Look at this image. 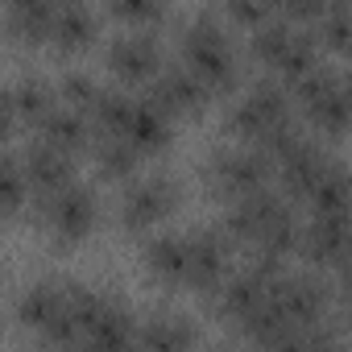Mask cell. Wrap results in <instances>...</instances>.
<instances>
[{
  "instance_id": "7a4b0ae2",
  "label": "cell",
  "mask_w": 352,
  "mask_h": 352,
  "mask_svg": "<svg viewBox=\"0 0 352 352\" xmlns=\"http://www.w3.org/2000/svg\"><path fill=\"white\" fill-rule=\"evenodd\" d=\"M179 50H183V63L212 87V96H224L241 83V50L232 46L224 21H216L212 13H199L187 21Z\"/></svg>"
},
{
  "instance_id": "4316f807",
  "label": "cell",
  "mask_w": 352,
  "mask_h": 352,
  "mask_svg": "<svg viewBox=\"0 0 352 352\" xmlns=\"http://www.w3.org/2000/svg\"><path fill=\"white\" fill-rule=\"evenodd\" d=\"M315 38L331 54H352V0H331L315 21Z\"/></svg>"
},
{
  "instance_id": "f546056e",
  "label": "cell",
  "mask_w": 352,
  "mask_h": 352,
  "mask_svg": "<svg viewBox=\"0 0 352 352\" xmlns=\"http://www.w3.org/2000/svg\"><path fill=\"white\" fill-rule=\"evenodd\" d=\"M100 96H104V87H100L91 75H79V71L63 75V83H58V100H63V104H71V108H79L83 116H91V112H96Z\"/></svg>"
},
{
  "instance_id": "4fadbf2b",
  "label": "cell",
  "mask_w": 352,
  "mask_h": 352,
  "mask_svg": "<svg viewBox=\"0 0 352 352\" xmlns=\"http://www.w3.org/2000/svg\"><path fill=\"white\" fill-rule=\"evenodd\" d=\"M274 302L294 327H311V323H323L327 315V286L319 274H286L274 290Z\"/></svg>"
},
{
  "instance_id": "52a82bcc",
  "label": "cell",
  "mask_w": 352,
  "mask_h": 352,
  "mask_svg": "<svg viewBox=\"0 0 352 352\" xmlns=\"http://www.w3.org/2000/svg\"><path fill=\"white\" fill-rule=\"evenodd\" d=\"M286 216H294V199H290L286 191L261 187V191H253V195L232 199L220 228H224L236 245H249V249H253V245H257L274 224H282Z\"/></svg>"
},
{
  "instance_id": "5b68a950",
  "label": "cell",
  "mask_w": 352,
  "mask_h": 352,
  "mask_svg": "<svg viewBox=\"0 0 352 352\" xmlns=\"http://www.w3.org/2000/svg\"><path fill=\"white\" fill-rule=\"evenodd\" d=\"M38 224L50 232L54 245L71 249V245H79V241H87V236L96 232V224H100V204H96V195H91L87 187L67 183L63 191H50V195L38 199Z\"/></svg>"
},
{
  "instance_id": "d6a6232c",
  "label": "cell",
  "mask_w": 352,
  "mask_h": 352,
  "mask_svg": "<svg viewBox=\"0 0 352 352\" xmlns=\"http://www.w3.org/2000/svg\"><path fill=\"white\" fill-rule=\"evenodd\" d=\"M327 5H331V0H274V9L286 21H319Z\"/></svg>"
},
{
  "instance_id": "ba28073f",
  "label": "cell",
  "mask_w": 352,
  "mask_h": 352,
  "mask_svg": "<svg viewBox=\"0 0 352 352\" xmlns=\"http://www.w3.org/2000/svg\"><path fill=\"white\" fill-rule=\"evenodd\" d=\"M183 191L174 179H166V174H149V179H133V187L120 195V228L129 236L137 232H149L153 224L170 220L174 208H179Z\"/></svg>"
},
{
  "instance_id": "d6986e66",
  "label": "cell",
  "mask_w": 352,
  "mask_h": 352,
  "mask_svg": "<svg viewBox=\"0 0 352 352\" xmlns=\"http://www.w3.org/2000/svg\"><path fill=\"white\" fill-rule=\"evenodd\" d=\"M96 42V13L87 0H58V13L50 25V42L58 54H79Z\"/></svg>"
},
{
  "instance_id": "44dd1931",
  "label": "cell",
  "mask_w": 352,
  "mask_h": 352,
  "mask_svg": "<svg viewBox=\"0 0 352 352\" xmlns=\"http://www.w3.org/2000/svg\"><path fill=\"white\" fill-rule=\"evenodd\" d=\"M5 13H9V38L13 42L42 46V42H50L58 0H5Z\"/></svg>"
},
{
  "instance_id": "836d02e7",
  "label": "cell",
  "mask_w": 352,
  "mask_h": 352,
  "mask_svg": "<svg viewBox=\"0 0 352 352\" xmlns=\"http://www.w3.org/2000/svg\"><path fill=\"white\" fill-rule=\"evenodd\" d=\"M340 104H344L348 124H352V71H344V75H340Z\"/></svg>"
},
{
  "instance_id": "603a6c76",
  "label": "cell",
  "mask_w": 352,
  "mask_h": 352,
  "mask_svg": "<svg viewBox=\"0 0 352 352\" xmlns=\"http://www.w3.org/2000/svg\"><path fill=\"white\" fill-rule=\"evenodd\" d=\"M302 204L311 208V216H352V174L340 162H327Z\"/></svg>"
},
{
  "instance_id": "7c38bea8",
  "label": "cell",
  "mask_w": 352,
  "mask_h": 352,
  "mask_svg": "<svg viewBox=\"0 0 352 352\" xmlns=\"http://www.w3.org/2000/svg\"><path fill=\"white\" fill-rule=\"evenodd\" d=\"M170 116H199L208 104H212V87L183 63V67H162V75L153 79V91H149Z\"/></svg>"
},
{
  "instance_id": "6da1fadb",
  "label": "cell",
  "mask_w": 352,
  "mask_h": 352,
  "mask_svg": "<svg viewBox=\"0 0 352 352\" xmlns=\"http://www.w3.org/2000/svg\"><path fill=\"white\" fill-rule=\"evenodd\" d=\"M96 307V294L83 286L63 282H38L21 294L17 319L25 331H34L46 348H83L87 315Z\"/></svg>"
},
{
  "instance_id": "7402d4cb",
  "label": "cell",
  "mask_w": 352,
  "mask_h": 352,
  "mask_svg": "<svg viewBox=\"0 0 352 352\" xmlns=\"http://www.w3.org/2000/svg\"><path fill=\"white\" fill-rule=\"evenodd\" d=\"M141 157H145V153H141L129 137H120V133H96L91 162H96V170L104 174L108 183H133Z\"/></svg>"
},
{
  "instance_id": "9c48e42d",
  "label": "cell",
  "mask_w": 352,
  "mask_h": 352,
  "mask_svg": "<svg viewBox=\"0 0 352 352\" xmlns=\"http://www.w3.org/2000/svg\"><path fill=\"white\" fill-rule=\"evenodd\" d=\"M232 236L224 228H204L187 236V290L216 294L232 265Z\"/></svg>"
},
{
  "instance_id": "1f68e13d",
  "label": "cell",
  "mask_w": 352,
  "mask_h": 352,
  "mask_svg": "<svg viewBox=\"0 0 352 352\" xmlns=\"http://www.w3.org/2000/svg\"><path fill=\"white\" fill-rule=\"evenodd\" d=\"M270 9H274V0H224V17L241 30H257L270 21Z\"/></svg>"
},
{
  "instance_id": "484cf974",
  "label": "cell",
  "mask_w": 352,
  "mask_h": 352,
  "mask_svg": "<svg viewBox=\"0 0 352 352\" xmlns=\"http://www.w3.org/2000/svg\"><path fill=\"white\" fill-rule=\"evenodd\" d=\"M137 344L149 352H179V348H195L199 331L183 315H153L137 327Z\"/></svg>"
},
{
  "instance_id": "9a60e30c",
  "label": "cell",
  "mask_w": 352,
  "mask_h": 352,
  "mask_svg": "<svg viewBox=\"0 0 352 352\" xmlns=\"http://www.w3.org/2000/svg\"><path fill=\"white\" fill-rule=\"evenodd\" d=\"M54 104H58V100H54V87H50L46 79H38V75L17 79V83L5 91V133L13 137L17 129H38V124L50 116Z\"/></svg>"
},
{
  "instance_id": "d4e9b609",
  "label": "cell",
  "mask_w": 352,
  "mask_h": 352,
  "mask_svg": "<svg viewBox=\"0 0 352 352\" xmlns=\"http://www.w3.org/2000/svg\"><path fill=\"white\" fill-rule=\"evenodd\" d=\"M319 67V38H311L307 30H298L294 25V34L286 38V46H282V54L274 58V67H270V75L278 79V83H286V87H294L302 75H311Z\"/></svg>"
},
{
  "instance_id": "8992f818",
  "label": "cell",
  "mask_w": 352,
  "mask_h": 352,
  "mask_svg": "<svg viewBox=\"0 0 352 352\" xmlns=\"http://www.w3.org/2000/svg\"><path fill=\"white\" fill-rule=\"evenodd\" d=\"M204 179H208L212 195H220V199L232 204L241 195L274 187L278 183V170H274V162L257 145H249V149H216L212 162H208V170H204Z\"/></svg>"
},
{
  "instance_id": "4dcf8cb0",
  "label": "cell",
  "mask_w": 352,
  "mask_h": 352,
  "mask_svg": "<svg viewBox=\"0 0 352 352\" xmlns=\"http://www.w3.org/2000/svg\"><path fill=\"white\" fill-rule=\"evenodd\" d=\"M108 9H112V17H116V21H124V25L141 30V25L162 21V13L170 9V0H108Z\"/></svg>"
},
{
  "instance_id": "3957f363",
  "label": "cell",
  "mask_w": 352,
  "mask_h": 352,
  "mask_svg": "<svg viewBox=\"0 0 352 352\" xmlns=\"http://www.w3.org/2000/svg\"><path fill=\"white\" fill-rule=\"evenodd\" d=\"M286 278V261H278V257H261V253H253V261H249V270H241V274H228L224 282H220V290L212 294V307H216V315H220V323H228V327H245L270 298H274V290H278V282Z\"/></svg>"
},
{
  "instance_id": "e0dca14e",
  "label": "cell",
  "mask_w": 352,
  "mask_h": 352,
  "mask_svg": "<svg viewBox=\"0 0 352 352\" xmlns=\"http://www.w3.org/2000/svg\"><path fill=\"white\" fill-rule=\"evenodd\" d=\"M141 153H162L174 137V116L153 100V96H133V108H129V120H124V133Z\"/></svg>"
},
{
  "instance_id": "5bb4252c",
  "label": "cell",
  "mask_w": 352,
  "mask_h": 352,
  "mask_svg": "<svg viewBox=\"0 0 352 352\" xmlns=\"http://www.w3.org/2000/svg\"><path fill=\"white\" fill-rule=\"evenodd\" d=\"M327 153H323V145H315L311 137H298L278 162H274V170H278V187L290 195V199H307V191L315 187V179L327 170Z\"/></svg>"
},
{
  "instance_id": "cb8c5ba5",
  "label": "cell",
  "mask_w": 352,
  "mask_h": 352,
  "mask_svg": "<svg viewBox=\"0 0 352 352\" xmlns=\"http://www.w3.org/2000/svg\"><path fill=\"white\" fill-rule=\"evenodd\" d=\"M145 274L157 286H187V236H153L145 245Z\"/></svg>"
},
{
  "instance_id": "ffe728a7",
  "label": "cell",
  "mask_w": 352,
  "mask_h": 352,
  "mask_svg": "<svg viewBox=\"0 0 352 352\" xmlns=\"http://www.w3.org/2000/svg\"><path fill=\"white\" fill-rule=\"evenodd\" d=\"M38 137L50 141V145H58V149H67V153H83V149L96 145V124H91V116H83L79 108H71V104L58 100V104L50 108V116L38 124Z\"/></svg>"
},
{
  "instance_id": "2e32d148",
  "label": "cell",
  "mask_w": 352,
  "mask_h": 352,
  "mask_svg": "<svg viewBox=\"0 0 352 352\" xmlns=\"http://www.w3.org/2000/svg\"><path fill=\"white\" fill-rule=\"evenodd\" d=\"M137 344V327H133V315L108 298V294H96V307L87 315V331H83V348H100V352H116V348H129Z\"/></svg>"
},
{
  "instance_id": "f1b7e54d",
  "label": "cell",
  "mask_w": 352,
  "mask_h": 352,
  "mask_svg": "<svg viewBox=\"0 0 352 352\" xmlns=\"http://www.w3.org/2000/svg\"><path fill=\"white\" fill-rule=\"evenodd\" d=\"M302 116H307V124H311L323 141H340V137H348V133H352L348 112H344V104H340V87H336L327 100H319V104L302 108Z\"/></svg>"
},
{
  "instance_id": "8fae6325",
  "label": "cell",
  "mask_w": 352,
  "mask_h": 352,
  "mask_svg": "<svg viewBox=\"0 0 352 352\" xmlns=\"http://www.w3.org/2000/svg\"><path fill=\"white\" fill-rule=\"evenodd\" d=\"M108 71L120 79V83H153L162 75V46L157 38L149 34H124L108 46Z\"/></svg>"
},
{
  "instance_id": "ac0fdd59",
  "label": "cell",
  "mask_w": 352,
  "mask_h": 352,
  "mask_svg": "<svg viewBox=\"0 0 352 352\" xmlns=\"http://www.w3.org/2000/svg\"><path fill=\"white\" fill-rule=\"evenodd\" d=\"M25 170H30V183H34V195H50V191H63L67 183H75V153L50 145V141H30V149L21 153Z\"/></svg>"
},
{
  "instance_id": "30bf717a",
  "label": "cell",
  "mask_w": 352,
  "mask_h": 352,
  "mask_svg": "<svg viewBox=\"0 0 352 352\" xmlns=\"http://www.w3.org/2000/svg\"><path fill=\"white\" fill-rule=\"evenodd\" d=\"M298 257L311 270H344L352 261V216H315L302 228Z\"/></svg>"
},
{
  "instance_id": "83f0119b",
  "label": "cell",
  "mask_w": 352,
  "mask_h": 352,
  "mask_svg": "<svg viewBox=\"0 0 352 352\" xmlns=\"http://www.w3.org/2000/svg\"><path fill=\"white\" fill-rule=\"evenodd\" d=\"M34 199V183H30V170L21 162V153L5 157V170H0V204H5V216L17 220L25 212V204Z\"/></svg>"
},
{
  "instance_id": "277c9868",
  "label": "cell",
  "mask_w": 352,
  "mask_h": 352,
  "mask_svg": "<svg viewBox=\"0 0 352 352\" xmlns=\"http://www.w3.org/2000/svg\"><path fill=\"white\" fill-rule=\"evenodd\" d=\"M286 124H294V96H286L282 83H274V79L253 83L224 116V129L232 137H241L245 145H261L265 137H274Z\"/></svg>"
}]
</instances>
